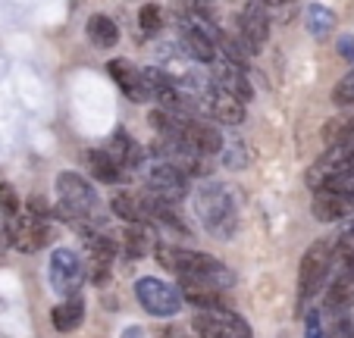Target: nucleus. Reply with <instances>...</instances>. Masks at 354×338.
Masks as SVG:
<instances>
[{
	"label": "nucleus",
	"mask_w": 354,
	"mask_h": 338,
	"mask_svg": "<svg viewBox=\"0 0 354 338\" xmlns=\"http://www.w3.org/2000/svg\"><path fill=\"white\" fill-rule=\"evenodd\" d=\"M323 188H329V191L342 194V198H348V200L354 204V163L348 166V169H342L339 176H333V179H329Z\"/></svg>",
	"instance_id": "b1692460"
},
{
	"label": "nucleus",
	"mask_w": 354,
	"mask_h": 338,
	"mask_svg": "<svg viewBox=\"0 0 354 338\" xmlns=\"http://www.w3.org/2000/svg\"><path fill=\"white\" fill-rule=\"evenodd\" d=\"M192 3V10H198V13H210V7H214V0H188Z\"/></svg>",
	"instance_id": "7c9ffc66"
},
{
	"label": "nucleus",
	"mask_w": 354,
	"mask_h": 338,
	"mask_svg": "<svg viewBox=\"0 0 354 338\" xmlns=\"http://www.w3.org/2000/svg\"><path fill=\"white\" fill-rule=\"evenodd\" d=\"M179 141L185 147H192L194 153H201V157H210V153H220L223 151V135L216 126H210V122L198 120V116H182V126H179Z\"/></svg>",
	"instance_id": "9d476101"
},
{
	"label": "nucleus",
	"mask_w": 354,
	"mask_h": 338,
	"mask_svg": "<svg viewBox=\"0 0 354 338\" xmlns=\"http://www.w3.org/2000/svg\"><path fill=\"white\" fill-rule=\"evenodd\" d=\"M104 151L113 157V163L120 166V169H135V166H141V157H145L141 147H138V141H135L126 129H116L113 138H110V144L104 147Z\"/></svg>",
	"instance_id": "f3484780"
},
{
	"label": "nucleus",
	"mask_w": 354,
	"mask_h": 338,
	"mask_svg": "<svg viewBox=\"0 0 354 338\" xmlns=\"http://www.w3.org/2000/svg\"><path fill=\"white\" fill-rule=\"evenodd\" d=\"M110 207H113V213L120 219H126L129 223H151V207H147V200L135 198V194H116L113 200H110Z\"/></svg>",
	"instance_id": "412c9836"
},
{
	"label": "nucleus",
	"mask_w": 354,
	"mask_h": 338,
	"mask_svg": "<svg viewBox=\"0 0 354 338\" xmlns=\"http://www.w3.org/2000/svg\"><path fill=\"white\" fill-rule=\"evenodd\" d=\"M82 319H85V304H82L79 294L66 298L63 304H57L54 310H50V323H54L57 332H73V329H79Z\"/></svg>",
	"instance_id": "6ab92c4d"
},
{
	"label": "nucleus",
	"mask_w": 354,
	"mask_h": 338,
	"mask_svg": "<svg viewBox=\"0 0 354 338\" xmlns=\"http://www.w3.org/2000/svg\"><path fill=\"white\" fill-rule=\"evenodd\" d=\"M333 100L339 106H348V104H354V69L351 73H345L339 79V85L333 88Z\"/></svg>",
	"instance_id": "a878e982"
},
{
	"label": "nucleus",
	"mask_w": 354,
	"mask_h": 338,
	"mask_svg": "<svg viewBox=\"0 0 354 338\" xmlns=\"http://www.w3.org/2000/svg\"><path fill=\"white\" fill-rule=\"evenodd\" d=\"M147 188H151V198L163 200V204H176L188 194V176L182 173L179 166L167 163V160H157L151 169H147Z\"/></svg>",
	"instance_id": "6e6552de"
},
{
	"label": "nucleus",
	"mask_w": 354,
	"mask_h": 338,
	"mask_svg": "<svg viewBox=\"0 0 354 338\" xmlns=\"http://www.w3.org/2000/svg\"><path fill=\"white\" fill-rule=\"evenodd\" d=\"M339 53L345 57V60H354V38L351 35H342L339 38Z\"/></svg>",
	"instance_id": "c756f323"
},
{
	"label": "nucleus",
	"mask_w": 354,
	"mask_h": 338,
	"mask_svg": "<svg viewBox=\"0 0 354 338\" xmlns=\"http://www.w3.org/2000/svg\"><path fill=\"white\" fill-rule=\"evenodd\" d=\"M194 213L201 216L204 229L216 238H229L239 229V204L223 182H204L194 191Z\"/></svg>",
	"instance_id": "f03ea898"
},
{
	"label": "nucleus",
	"mask_w": 354,
	"mask_h": 338,
	"mask_svg": "<svg viewBox=\"0 0 354 338\" xmlns=\"http://www.w3.org/2000/svg\"><path fill=\"white\" fill-rule=\"evenodd\" d=\"M333 272V245L329 241H314L301 257V270H298V301L301 307L310 304L317 294L323 292V285L329 282Z\"/></svg>",
	"instance_id": "20e7f679"
},
{
	"label": "nucleus",
	"mask_w": 354,
	"mask_h": 338,
	"mask_svg": "<svg viewBox=\"0 0 354 338\" xmlns=\"http://www.w3.org/2000/svg\"><path fill=\"white\" fill-rule=\"evenodd\" d=\"M120 338H145V329H141V326H129Z\"/></svg>",
	"instance_id": "2f4dec72"
},
{
	"label": "nucleus",
	"mask_w": 354,
	"mask_h": 338,
	"mask_svg": "<svg viewBox=\"0 0 354 338\" xmlns=\"http://www.w3.org/2000/svg\"><path fill=\"white\" fill-rule=\"evenodd\" d=\"M257 3H263V7H286L292 0H257Z\"/></svg>",
	"instance_id": "473e14b6"
},
{
	"label": "nucleus",
	"mask_w": 354,
	"mask_h": 338,
	"mask_svg": "<svg viewBox=\"0 0 354 338\" xmlns=\"http://www.w3.org/2000/svg\"><path fill=\"white\" fill-rule=\"evenodd\" d=\"M57 194H60V210L66 219H73L79 229L97 225V194L82 179L79 173L57 176Z\"/></svg>",
	"instance_id": "7ed1b4c3"
},
{
	"label": "nucleus",
	"mask_w": 354,
	"mask_h": 338,
	"mask_svg": "<svg viewBox=\"0 0 354 338\" xmlns=\"http://www.w3.org/2000/svg\"><path fill=\"white\" fill-rule=\"evenodd\" d=\"M157 260L163 263V270L176 272L179 279H192V282H207L214 288H229L235 282V276L229 272L226 263H220L216 257L204 251H188V247H169V245H154Z\"/></svg>",
	"instance_id": "f257e3e1"
},
{
	"label": "nucleus",
	"mask_w": 354,
	"mask_h": 338,
	"mask_svg": "<svg viewBox=\"0 0 354 338\" xmlns=\"http://www.w3.org/2000/svg\"><path fill=\"white\" fill-rule=\"evenodd\" d=\"M210 82H214V88H220V91L239 97L241 104H248V100L254 97V88H251V82H248L245 66H239V63H229V60L216 63L214 60V75H210Z\"/></svg>",
	"instance_id": "f8f14e48"
},
{
	"label": "nucleus",
	"mask_w": 354,
	"mask_h": 338,
	"mask_svg": "<svg viewBox=\"0 0 354 338\" xmlns=\"http://www.w3.org/2000/svg\"><path fill=\"white\" fill-rule=\"evenodd\" d=\"M47 279H50V285H54L57 294L73 298V294H79L82 282H85V266L79 263V257L73 251L57 247L50 254V263H47Z\"/></svg>",
	"instance_id": "0eeeda50"
},
{
	"label": "nucleus",
	"mask_w": 354,
	"mask_h": 338,
	"mask_svg": "<svg viewBox=\"0 0 354 338\" xmlns=\"http://www.w3.org/2000/svg\"><path fill=\"white\" fill-rule=\"evenodd\" d=\"M179 32H182V50H185L194 63H214L216 60V47L204 32L192 28L188 22H179Z\"/></svg>",
	"instance_id": "a211bd4d"
},
{
	"label": "nucleus",
	"mask_w": 354,
	"mask_h": 338,
	"mask_svg": "<svg viewBox=\"0 0 354 338\" xmlns=\"http://www.w3.org/2000/svg\"><path fill=\"white\" fill-rule=\"evenodd\" d=\"M85 32H88V41H91L94 47H100V50L116 47V41H120V28H116V22L104 13H94L91 19H88Z\"/></svg>",
	"instance_id": "aec40b11"
},
{
	"label": "nucleus",
	"mask_w": 354,
	"mask_h": 338,
	"mask_svg": "<svg viewBox=\"0 0 354 338\" xmlns=\"http://www.w3.org/2000/svg\"><path fill=\"white\" fill-rule=\"evenodd\" d=\"M304 26H308V32L314 35V38H329V32H333L335 26V13L329 7H323V3H310L308 10H304Z\"/></svg>",
	"instance_id": "4be33fe9"
},
{
	"label": "nucleus",
	"mask_w": 354,
	"mask_h": 338,
	"mask_svg": "<svg viewBox=\"0 0 354 338\" xmlns=\"http://www.w3.org/2000/svg\"><path fill=\"white\" fill-rule=\"evenodd\" d=\"M88 169H91L94 179L107 182V185H113V182L122 179V169L113 163V157H110L107 151H88Z\"/></svg>",
	"instance_id": "5701e85b"
},
{
	"label": "nucleus",
	"mask_w": 354,
	"mask_h": 338,
	"mask_svg": "<svg viewBox=\"0 0 354 338\" xmlns=\"http://www.w3.org/2000/svg\"><path fill=\"white\" fill-rule=\"evenodd\" d=\"M0 207H3V213H7V216H13V213L22 210V204H19V198H16L13 185H7V182H0Z\"/></svg>",
	"instance_id": "cd10ccee"
},
{
	"label": "nucleus",
	"mask_w": 354,
	"mask_h": 338,
	"mask_svg": "<svg viewBox=\"0 0 354 338\" xmlns=\"http://www.w3.org/2000/svg\"><path fill=\"white\" fill-rule=\"evenodd\" d=\"M201 106L207 110L210 120L223 122V126H239V122L245 120V104H241L239 97H232V94L220 91V88H210V91L204 94V100H201Z\"/></svg>",
	"instance_id": "ddd939ff"
},
{
	"label": "nucleus",
	"mask_w": 354,
	"mask_h": 338,
	"mask_svg": "<svg viewBox=\"0 0 354 338\" xmlns=\"http://www.w3.org/2000/svg\"><path fill=\"white\" fill-rule=\"evenodd\" d=\"M107 73H110V79L120 85V91L126 94L132 104H145V100L151 97V94H147L145 79H141V69L132 66L129 60H110L107 63Z\"/></svg>",
	"instance_id": "4468645a"
},
{
	"label": "nucleus",
	"mask_w": 354,
	"mask_h": 338,
	"mask_svg": "<svg viewBox=\"0 0 354 338\" xmlns=\"http://www.w3.org/2000/svg\"><path fill=\"white\" fill-rule=\"evenodd\" d=\"M267 38H270V16L263 10V3L251 0L239 13V41L245 44L248 53H257L267 44Z\"/></svg>",
	"instance_id": "9b49d317"
},
{
	"label": "nucleus",
	"mask_w": 354,
	"mask_h": 338,
	"mask_svg": "<svg viewBox=\"0 0 354 338\" xmlns=\"http://www.w3.org/2000/svg\"><path fill=\"white\" fill-rule=\"evenodd\" d=\"M7 232H10V241L26 254L47 245L44 216H35V213H28V210H19V213H13V216H7Z\"/></svg>",
	"instance_id": "1a4fd4ad"
},
{
	"label": "nucleus",
	"mask_w": 354,
	"mask_h": 338,
	"mask_svg": "<svg viewBox=\"0 0 354 338\" xmlns=\"http://www.w3.org/2000/svg\"><path fill=\"white\" fill-rule=\"evenodd\" d=\"M138 22H141V28H145L147 35L160 32V26H163V10L157 7V3H145V7H141V13H138Z\"/></svg>",
	"instance_id": "393cba45"
},
{
	"label": "nucleus",
	"mask_w": 354,
	"mask_h": 338,
	"mask_svg": "<svg viewBox=\"0 0 354 338\" xmlns=\"http://www.w3.org/2000/svg\"><path fill=\"white\" fill-rule=\"evenodd\" d=\"M135 298H138V304L145 307L151 317H176L182 307L179 288L163 282V279H154V276H145L135 282Z\"/></svg>",
	"instance_id": "39448f33"
},
{
	"label": "nucleus",
	"mask_w": 354,
	"mask_h": 338,
	"mask_svg": "<svg viewBox=\"0 0 354 338\" xmlns=\"http://www.w3.org/2000/svg\"><path fill=\"white\" fill-rule=\"evenodd\" d=\"M304 338H326V319L323 310H310L304 317Z\"/></svg>",
	"instance_id": "bb28decb"
},
{
	"label": "nucleus",
	"mask_w": 354,
	"mask_h": 338,
	"mask_svg": "<svg viewBox=\"0 0 354 338\" xmlns=\"http://www.w3.org/2000/svg\"><path fill=\"white\" fill-rule=\"evenodd\" d=\"M310 210H314V216L320 223H335V219H345L354 210V204L348 198H342V194L329 191V188H317Z\"/></svg>",
	"instance_id": "dca6fc26"
},
{
	"label": "nucleus",
	"mask_w": 354,
	"mask_h": 338,
	"mask_svg": "<svg viewBox=\"0 0 354 338\" xmlns=\"http://www.w3.org/2000/svg\"><path fill=\"white\" fill-rule=\"evenodd\" d=\"M192 329L198 332V338H251V326L235 310H229V307H223V310H201L192 319Z\"/></svg>",
	"instance_id": "423d86ee"
},
{
	"label": "nucleus",
	"mask_w": 354,
	"mask_h": 338,
	"mask_svg": "<svg viewBox=\"0 0 354 338\" xmlns=\"http://www.w3.org/2000/svg\"><path fill=\"white\" fill-rule=\"evenodd\" d=\"M179 294L188 304L201 307V310H223L226 298H223V288H214L207 282H192V279H179Z\"/></svg>",
	"instance_id": "2eb2a0df"
},
{
	"label": "nucleus",
	"mask_w": 354,
	"mask_h": 338,
	"mask_svg": "<svg viewBox=\"0 0 354 338\" xmlns=\"http://www.w3.org/2000/svg\"><path fill=\"white\" fill-rule=\"evenodd\" d=\"M223 160H226V166H232V169H241V166L248 163L245 144H241V141H235V144H229V151L223 153Z\"/></svg>",
	"instance_id": "c85d7f7f"
}]
</instances>
